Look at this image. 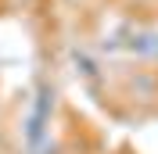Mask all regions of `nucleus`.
<instances>
[{
	"instance_id": "nucleus-2",
	"label": "nucleus",
	"mask_w": 158,
	"mask_h": 154,
	"mask_svg": "<svg viewBox=\"0 0 158 154\" xmlns=\"http://www.w3.org/2000/svg\"><path fill=\"white\" fill-rule=\"evenodd\" d=\"M129 50L133 54H144V58H158V32H140V36L129 39Z\"/></svg>"
},
{
	"instance_id": "nucleus-1",
	"label": "nucleus",
	"mask_w": 158,
	"mask_h": 154,
	"mask_svg": "<svg viewBox=\"0 0 158 154\" xmlns=\"http://www.w3.org/2000/svg\"><path fill=\"white\" fill-rule=\"evenodd\" d=\"M50 111H54V86L43 83V86L36 90V97H32V111H29V118H25V140H29L32 151H40L43 140H47Z\"/></svg>"
}]
</instances>
